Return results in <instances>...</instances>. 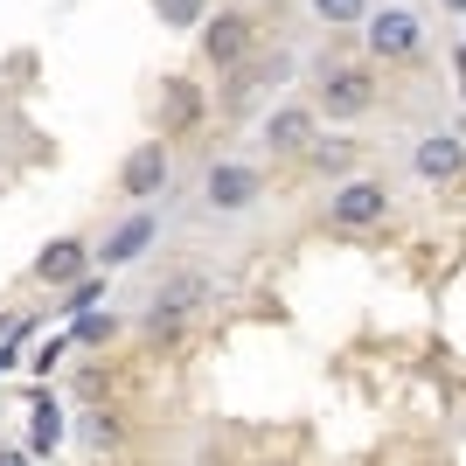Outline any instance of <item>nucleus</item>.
<instances>
[{
	"label": "nucleus",
	"mask_w": 466,
	"mask_h": 466,
	"mask_svg": "<svg viewBox=\"0 0 466 466\" xmlns=\"http://www.w3.org/2000/svg\"><path fill=\"white\" fill-rule=\"evenodd\" d=\"M313 112L334 118V126H355V118L376 112V70L370 63H328L313 77Z\"/></svg>",
	"instance_id": "f257e3e1"
},
{
	"label": "nucleus",
	"mask_w": 466,
	"mask_h": 466,
	"mask_svg": "<svg viewBox=\"0 0 466 466\" xmlns=\"http://www.w3.org/2000/svg\"><path fill=\"white\" fill-rule=\"evenodd\" d=\"M425 42H431L425 15L404 7V0H383V7L362 21V49H370L376 63H418V56H425Z\"/></svg>",
	"instance_id": "f03ea898"
},
{
	"label": "nucleus",
	"mask_w": 466,
	"mask_h": 466,
	"mask_svg": "<svg viewBox=\"0 0 466 466\" xmlns=\"http://www.w3.org/2000/svg\"><path fill=\"white\" fill-rule=\"evenodd\" d=\"M258 202H265V167H258V160L216 154L209 167H202V209L209 216H251Z\"/></svg>",
	"instance_id": "7ed1b4c3"
},
{
	"label": "nucleus",
	"mask_w": 466,
	"mask_h": 466,
	"mask_svg": "<svg viewBox=\"0 0 466 466\" xmlns=\"http://www.w3.org/2000/svg\"><path fill=\"white\" fill-rule=\"evenodd\" d=\"M390 181L376 175H349V181H334L328 202H320V216H328V230H376V223H390Z\"/></svg>",
	"instance_id": "20e7f679"
},
{
	"label": "nucleus",
	"mask_w": 466,
	"mask_h": 466,
	"mask_svg": "<svg viewBox=\"0 0 466 466\" xmlns=\"http://www.w3.org/2000/svg\"><path fill=\"white\" fill-rule=\"evenodd\" d=\"M209 299H216V279L209 272H175L154 299H147V334H154V341H160V334H181Z\"/></svg>",
	"instance_id": "39448f33"
},
{
	"label": "nucleus",
	"mask_w": 466,
	"mask_h": 466,
	"mask_svg": "<svg viewBox=\"0 0 466 466\" xmlns=\"http://www.w3.org/2000/svg\"><path fill=\"white\" fill-rule=\"evenodd\" d=\"M195 42H202V63H216V70H244V63L258 56V15H244V7H216Z\"/></svg>",
	"instance_id": "423d86ee"
},
{
	"label": "nucleus",
	"mask_w": 466,
	"mask_h": 466,
	"mask_svg": "<svg viewBox=\"0 0 466 466\" xmlns=\"http://www.w3.org/2000/svg\"><path fill=\"white\" fill-rule=\"evenodd\" d=\"M167 181H175V154H167V139H139L133 154L118 160V195H126V202H139V209H147V202H160V195H167Z\"/></svg>",
	"instance_id": "0eeeda50"
},
{
	"label": "nucleus",
	"mask_w": 466,
	"mask_h": 466,
	"mask_svg": "<svg viewBox=\"0 0 466 466\" xmlns=\"http://www.w3.org/2000/svg\"><path fill=\"white\" fill-rule=\"evenodd\" d=\"M258 139H265L272 154H299V160H307L313 139H320V112L299 105V97H292V105H272V112L258 118Z\"/></svg>",
	"instance_id": "6e6552de"
},
{
	"label": "nucleus",
	"mask_w": 466,
	"mask_h": 466,
	"mask_svg": "<svg viewBox=\"0 0 466 466\" xmlns=\"http://www.w3.org/2000/svg\"><path fill=\"white\" fill-rule=\"evenodd\" d=\"M410 175L425 188H452L466 175V139L460 133H418L410 139Z\"/></svg>",
	"instance_id": "1a4fd4ad"
},
{
	"label": "nucleus",
	"mask_w": 466,
	"mask_h": 466,
	"mask_svg": "<svg viewBox=\"0 0 466 466\" xmlns=\"http://www.w3.org/2000/svg\"><path fill=\"white\" fill-rule=\"evenodd\" d=\"M154 237H160V216H154V209L118 216L112 230H105V244H97V265H105V272H118V265H139V258L154 251Z\"/></svg>",
	"instance_id": "9d476101"
},
{
	"label": "nucleus",
	"mask_w": 466,
	"mask_h": 466,
	"mask_svg": "<svg viewBox=\"0 0 466 466\" xmlns=\"http://www.w3.org/2000/svg\"><path fill=\"white\" fill-rule=\"evenodd\" d=\"M91 265H97V251L91 244H84V237H56V244H42V258L35 265H28V279H35V286H84V279H91Z\"/></svg>",
	"instance_id": "9b49d317"
},
{
	"label": "nucleus",
	"mask_w": 466,
	"mask_h": 466,
	"mask_svg": "<svg viewBox=\"0 0 466 466\" xmlns=\"http://www.w3.org/2000/svg\"><path fill=\"white\" fill-rule=\"evenodd\" d=\"M209 91H195V77H160V139H181L202 126Z\"/></svg>",
	"instance_id": "f8f14e48"
},
{
	"label": "nucleus",
	"mask_w": 466,
	"mask_h": 466,
	"mask_svg": "<svg viewBox=\"0 0 466 466\" xmlns=\"http://www.w3.org/2000/svg\"><path fill=\"white\" fill-rule=\"evenodd\" d=\"M279 77H292V56H265V49H258L244 70H230V91H223V105H230V112H244V105H251L258 91H272Z\"/></svg>",
	"instance_id": "ddd939ff"
},
{
	"label": "nucleus",
	"mask_w": 466,
	"mask_h": 466,
	"mask_svg": "<svg viewBox=\"0 0 466 466\" xmlns=\"http://www.w3.org/2000/svg\"><path fill=\"white\" fill-rule=\"evenodd\" d=\"M355 154H362V147H355L349 133H328V139H313L307 167H313V175H349V167H355Z\"/></svg>",
	"instance_id": "4468645a"
},
{
	"label": "nucleus",
	"mask_w": 466,
	"mask_h": 466,
	"mask_svg": "<svg viewBox=\"0 0 466 466\" xmlns=\"http://www.w3.org/2000/svg\"><path fill=\"white\" fill-rule=\"evenodd\" d=\"M63 446V410H56V397H35V418H28V452H56Z\"/></svg>",
	"instance_id": "2eb2a0df"
},
{
	"label": "nucleus",
	"mask_w": 466,
	"mask_h": 466,
	"mask_svg": "<svg viewBox=\"0 0 466 466\" xmlns=\"http://www.w3.org/2000/svg\"><path fill=\"white\" fill-rule=\"evenodd\" d=\"M307 15L328 21V28H362L376 7H370V0H307Z\"/></svg>",
	"instance_id": "dca6fc26"
},
{
	"label": "nucleus",
	"mask_w": 466,
	"mask_h": 466,
	"mask_svg": "<svg viewBox=\"0 0 466 466\" xmlns=\"http://www.w3.org/2000/svg\"><path fill=\"white\" fill-rule=\"evenodd\" d=\"M154 15H160V28H181V35H202V21H209V0H154Z\"/></svg>",
	"instance_id": "f3484780"
},
{
	"label": "nucleus",
	"mask_w": 466,
	"mask_h": 466,
	"mask_svg": "<svg viewBox=\"0 0 466 466\" xmlns=\"http://www.w3.org/2000/svg\"><path fill=\"white\" fill-rule=\"evenodd\" d=\"M112 334H118V313H77V328H70V341L97 349V341H112Z\"/></svg>",
	"instance_id": "a211bd4d"
},
{
	"label": "nucleus",
	"mask_w": 466,
	"mask_h": 466,
	"mask_svg": "<svg viewBox=\"0 0 466 466\" xmlns=\"http://www.w3.org/2000/svg\"><path fill=\"white\" fill-rule=\"evenodd\" d=\"M97 299H105V272H91L84 286H70V292H63V307H70V313H91Z\"/></svg>",
	"instance_id": "6ab92c4d"
},
{
	"label": "nucleus",
	"mask_w": 466,
	"mask_h": 466,
	"mask_svg": "<svg viewBox=\"0 0 466 466\" xmlns=\"http://www.w3.org/2000/svg\"><path fill=\"white\" fill-rule=\"evenodd\" d=\"M84 431H91V446H118V439H126L112 410H91V418H84Z\"/></svg>",
	"instance_id": "aec40b11"
},
{
	"label": "nucleus",
	"mask_w": 466,
	"mask_h": 466,
	"mask_svg": "<svg viewBox=\"0 0 466 466\" xmlns=\"http://www.w3.org/2000/svg\"><path fill=\"white\" fill-rule=\"evenodd\" d=\"M0 466H35V452L28 446H0Z\"/></svg>",
	"instance_id": "412c9836"
},
{
	"label": "nucleus",
	"mask_w": 466,
	"mask_h": 466,
	"mask_svg": "<svg viewBox=\"0 0 466 466\" xmlns=\"http://www.w3.org/2000/svg\"><path fill=\"white\" fill-rule=\"evenodd\" d=\"M15 349H21V341H0V370H7V362H15Z\"/></svg>",
	"instance_id": "4be33fe9"
},
{
	"label": "nucleus",
	"mask_w": 466,
	"mask_h": 466,
	"mask_svg": "<svg viewBox=\"0 0 466 466\" xmlns=\"http://www.w3.org/2000/svg\"><path fill=\"white\" fill-rule=\"evenodd\" d=\"M439 7H446V15H460V21H466V0H439Z\"/></svg>",
	"instance_id": "5701e85b"
},
{
	"label": "nucleus",
	"mask_w": 466,
	"mask_h": 466,
	"mask_svg": "<svg viewBox=\"0 0 466 466\" xmlns=\"http://www.w3.org/2000/svg\"><path fill=\"white\" fill-rule=\"evenodd\" d=\"M460 49H466V28H460Z\"/></svg>",
	"instance_id": "b1692460"
}]
</instances>
